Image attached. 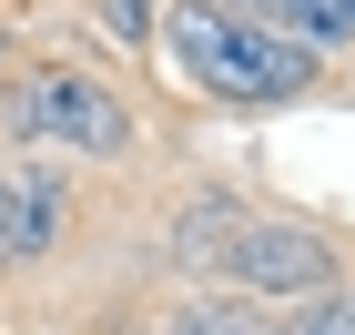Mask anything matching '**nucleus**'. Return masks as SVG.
<instances>
[{"instance_id":"1","label":"nucleus","mask_w":355,"mask_h":335,"mask_svg":"<svg viewBox=\"0 0 355 335\" xmlns=\"http://www.w3.org/2000/svg\"><path fill=\"white\" fill-rule=\"evenodd\" d=\"M163 51H173V71H183L203 102H234V112H284V102L315 92V71H325V61L295 51L284 31L234 21L214 0H163Z\"/></svg>"},{"instance_id":"2","label":"nucleus","mask_w":355,"mask_h":335,"mask_svg":"<svg viewBox=\"0 0 355 335\" xmlns=\"http://www.w3.org/2000/svg\"><path fill=\"white\" fill-rule=\"evenodd\" d=\"M10 132L41 142V153H71V163H112L132 153V102L102 82V71H71V61H41L10 92Z\"/></svg>"},{"instance_id":"3","label":"nucleus","mask_w":355,"mask_h":335,"mask_svg":"<svg viewBox=\"0 0 355 335\" xmlns=\"http://www.w3.org/2000/svg\"><path fill=\"white\" fill-rule=\"evenodd\" d=\"M214 275H223V295H244V305H304V295L345 284V264H335L325 223H304V214H244Z\"/></svg>"},{"instance_id":"4","label":"nucleus","mask_w":355,"mask_h":335,"mask_svg":"<svg viewBox=\"0 0 355 335\" xmlns=\"http://www.w3.org/2000/svg\"><path fill=\"white\" fill-rule=\"evenodd\" d=\"M71 223V183L51 163H0V264H41Z\"/></svg>"},{"instance_id":"5","label":"nucleus","mask_w":355,"mask_h":335,"mask_svg":"<svg viewBox=\"0 0 355 335\" xmlns=\"http://www.w3.org/2000/svg\"><path fill=\"white\" fill-rule=\"evenodd\" d=\"M284 41L295 51H315V61H335V51H355V0H284Z\"/></svg>"},{"instance_id":"6","label":"nucleus","mask_w":355,"mask_h":335,"mask_svg":"<svg viewBox=\"0 0 355 335\" xmlns=\"http://www.w3.org/2000/svg\"><path fill=\"white\" fill-rule=\"evenodd\" d=\"M234 223H244V203H234V194H203V203L183 214V234H173V254H183L193 275H214L223 244H234Z\"/></svg>"},{"instance_id":"7","label":"nucleus","mask_w":355,"mask_h":335,"mask_svg":"<svg viewBox=\"0 0 355 335\" xmlns=\"http://www.w3.org/2000/svg\"><path fill=\"white\" fill-rule=\"evenodd\" d=\"M163 335H274V325H264V315L244 305V295H193V305L173 315Z\"/></svg>"},{"instance_id":"8","label":"nucleus","mask_w":355,"mask_h":335,"mask_svg":"<svg viewBox=\"0 0 355 335\" xmlns=\"http://www.w3.org/2000/svg\"><path fill=\"white\" fill-rule=\"evenodd\" d=\"M274 335H355V284H325V295H304V305L284 315Z\"/></svg>"},{"instance_id":"9","label":"nucleus","mask_w":355,"mask_h":335,"mask_svg":"<svg viewBox=\"0 0 355 335\" xmlns=\"http://www.w3.org/2000/svg\"><path fill=\"white\" fill-rule=\"evenodd\" d=\"M102 31L112 41H153L163 31V0H102Z\"/></svg>"},{"instance_id":"10","label":"nucleus","mask_w":355,"mask_h":335,"mask_svg":"<svg viewBox=\"0 0 355 335\" xmlns=\"http://www.w3.org/2000/svg\"><path fill=\"white\" fill-rule=\"evenodd\" d=\"M214 10H234V21H264V31L284 21V0H214Z\"/></svg>"}]
</instances>
